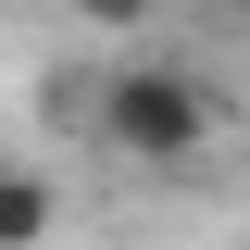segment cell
I'll use <instances>...</instances> for the list:
<instances>
[{
  "mask_svg": "<svg viewBox=\"0 0 250 250\" xmlns=\"http://www.w3.org/2000/svg\"><path fill=\"white\" fill-rule=\"evenodd\" d=\"M225 13H238V25H250V0H225Z\"/></svg>",
  "mask_w": 250,
  "mask_h": 250,
  "instance_id": "cell-4",
  "label": "cell"
},
{
  "mask_svg": "<svg viewBox=\"0 0 250 250\" xmlns=\"http://www.w3.org/2000/svg\"><path fill=\"white\" fill-rule=\"evenodd\" d=\"M75 13H88V25H138V0H75Z\"/></svg>",
  "mask_w": 250,
  "mask_h": 250,
  "instance_id": "cell-3",
  "label": "cell"
},
{
  "mask_svg": "<svg viewBox=\"0 0 250 250\" xmlns=\"http://www.w3.org/2000/svg\"><path fill=\"white\" fill-rule=\"evenodd\" d=\"M62 238V188L38 163H0V250H50Z\"/></svg>",
  "mask_w": 250,
  "mask_h": 250,
  "instance_id": "cell-2",
  "label": "cell"
},
{
  "mask_svg": "<svg viewBox=\"0 0 250 250\" xmlns=\"http://www.w3.org/2000/svg\"><path fill=\"white\" fill-rule=\"evenodd\" d=\"M88 138L125 175H188V163L213 150V88H200L175 50H138V62H113L88 88Z\"/></svg>",
  "mask_w": 250,
  "mask_h": 250,
  "instance_id": "cell-1",
  "label": "cell"
}]
</instances>
